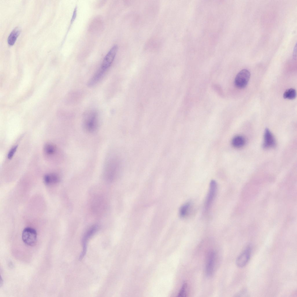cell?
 <instances>
[{"label": "cell", "instance_id": "d6986e66", "mask_svg": "<svg viewBox=\"0 0 297 297\" xmlns=\"http://www.w3.org/2000/svg\"><path fill=\"white\" fill-rule=\"evenodd\" d=\"M18 147V145H15L10 150L7 155L8 159L10 160L13 157L17 150Z\"/></svg>", "mask_w": 297, "mask_h": 297}, {"label": "cell", "instance_id": "8992f818", "mask_svg": "<svg viewBox=\"0 0 297 297\" xmlns=\"http://www.w3.org/2000/svg\"><path fill=\"white\" fill-rule=\"evenodd\" d=\"M118 49L117 46L114 45L108 51L104 57L102 64L101 68L106 71L113 62Z\"/></svg>", "mask_w": 297, "mask_h": 297}, {"label": "cell", "instance_id": "30bf717a", "mask_svg": "<svg viewBox=\"0 0 297 297\" xmlns=\"http://www.w3.org/2000/svg\"><path fill=\"white\" fill-rule=\"evenodd\" d=\"M275 144V140L273 135L269 129H266L264 134L263 146L269 148L274 147Z\"/></svg>", "mask_w": 297, "mask_h": 297}, {"label": "cell", "instance_id": "7c38bea8", "mask_svg": "<svg viewBox=\"0 0 297 297\" xmlns=\"http://www.w3.org/2000/svg\"><path fill=\"white\" fill-rule=\"evenodd\" d=\"M105 71L100 68L89 81L88 85L91 87L95 84L102 77Z\"/></svg>", "mask_w": 297, "mask_h": 297}, {"label": "cell", "instance_id": "277c9868", "mask_svg": "<svg viewBox=\"0 0 297 297\" xmlns=\"http://www.w3.org/2000/svg\"><path fill=\"white\" fill-rule=\"evenodd\" d=\"M250 76V73L248 70H242L238 73L235 78V86L239 88H245L248 83Z\"/></svg>", "mask_w": 297, "mask_h": 297}, {"label": "cell", "instance_id": "ba28073f", "mask_svg": "<svg viewBox=\"0 0 297 297\" xmlns=\"http://www.w3.org/2000/svg\"><path fill=\"white\" fill-rule=\"evenodd\" d=\"M98 229L97 225H94L91 227L86 232L82 239L83 250L80 255L79 259L81 260L85 255L87 250V245L89 238L96 232Z\"/></svg>", "mask_w": 297, "mask_h": 297}, {"label": "cell", "instance_id": "7a4b0ae2", "mask_svg": "<svg viewBox=\"0 0 297 297\" xmlns=\"http://www.w3.org/2000/svg\"><path fill=\"white\" fill-rule=\"evenodd\" d=\"M120 168V162L118 159L110 157L106 161L104 167L105 177L109 180H112L117 174Z\"/></svg>", "mask_w": 297, "mask_h": 297}, {"label": "cell", "instance_id": "52a82bcc", "mask_svg": "<svg viewBox=\"0 0 297 297\" xmlns=\"http://www.w3.org/2000/svg\"><path fill=\"white\" fill-rule=\"evenodd\" d=\"M251 251V246L248 245L237 257L236 263L238 267L242 268L246 265L250 259Z\"/></svg>", "mask_w": 297, "mask_h": 297}, {"label": "cell", "instance_id": "44dd1931", "mask_svg": "<svg viewBox=\"0 0 297 297\" xmlns=\"http://www.w3.org/2000/svg\"><path fill=\"white\" fill-rule=\"evenodd\" d=\"M75 14H74V16H75ZM73 19H73L74 18V16H73Z\"/></svg>", "mask_w": 297, "mask_h": 297}, {"label": "cell", "instance_id": "8fae6325", "mask_svg": "<svg viewBox=\"0 0 297 297\" xmlns=\"http://www.w3.org/2000/svg\"><path fill=\"white\" fill-rule=\"evenodd\" d=\"M60 180L59 176L56 173H54L46 174L44 175L43 178L44 184L48 186L53 185L58 183Z\"/></svg>", "mask_w": 297, "mask_h": 297}, {"label": "cell", "instance_id": "2e32d148", "mask_svg": "<svg viewBox=\"0 0 297 297\" xmlns=\"http://www.w3.org/2000/svg\"><path fill=\"white\" fill-rule=\"evenodd\" d=\"M191 205V203L188 202L182 205L179 211V215L180 217L184 218L188 215L190 210Z\"/></svg>", "mask_w": 297, "mask_h": 297}, {"label": "cell", "instance_id": "ac0fdd59", "mask_svg": "<svg viewBox=\"0 0 297 297\" xmlns=\"http://www.w3.org/2000/svg\"><path fill=\"white\" fill-rule=\"evenodd\" d=\"M187 285L186 282H184L181 287L178 294V296L186 297L187 295Z\"/></svg>", "mask_w": 297, "mask_h": 297}, {"label": "cell", "instance_id": "5b68a950", "mask_svg": "<svg viewBox=\"0 0 297 297\" xmlns=\"http://www.w3.org/2000/svg\"><path fill=\"white\" fill-rule=\"evenodd\" d=\"M217 189L216 182L212 180L210 183L209 191L204 204L205 210L207 211L210 207L216 196Z\"/></svg>", "mask_w": 297, "mask_h": 297}, {"label": "cell", "instance_id": "6da1fadb", "mask_svg": "<svg viewBox=\"0 0 297 297\" xmlns=\"http://www.w3.org/2000/svg\"><path fill=\"white\" fill-rule=\"evenodd\" d=\"M83 127L87 132L92 133L95 132L98 126V114L95 111L88 112L84 115L83 122Z\"/></svg>", "mask_w": 297, "mask_h": 297}, {"label": "cell", "instance_id": "9c48e42d", "mask_svg": "<svg viewBox=\"0 0 297 297\" xmlns=\"http://www.w3.org/2000/svg\"><path fill=\"white\" fill-rule=\"evenodd\" d=\"M216 258L215 253L211 251L208 253L205 267V272L208 276H211L214 270Z\"/></svg>", "mask_w": 297, "mask_h": 297}, {"label": "cell", "instance_id": "e0dca14e", "mask_svg": "<svg viewBox=\"0 0 297 297\" xmlns=\"http://www.w3.org/2000/svg\"><path fill=\"white\" fill-rule=\"evenodd\" d=\"M296 93L295 89L291 88L286 90L283 94V97L285 99H293L296 97Z\"/></svg>", "mask_w": 297, "mask_h": 297}, {"label": "cell", "instance_id": "5bb4252c", "mask_svg": "<svg viewBox=\"0 0 297 297\" xmlns=\"http://www.w3.org/2000/svg\"><path fill=\"white\" fill-rule=\"evenodd\" d=\"M20 32V30L18 27L15 28L12 31L8 39V43L10 46H13Z\"/></svg>", "mask_w": 297, "mask_h": 297}, {"label": "cell", "instance_id": "ffe728a7", "mask_svg": "<svg viewBox=\"0 0 297 297\" xmlns=\"http://www.w3.org/2000/svg\"><path fill=\"white\" fill-rule=\"evenodd\" d=\"M248 294L247 290L246 289H244L241 291L237 294V296H247Z\"/></svg>", "mask_w": 297, "mask_h": 297}, {"label": "cell", "instance_id": "4fadbf2b", "mask_svg": "<svg viewBox=\"0 0 297 297\" xmlns=\"http://www.w3.org/2000/svg\"><path fill=\"white\" fill-rule=\"evenodd\" d=\"M57 148L53 144L47 143L45 144L43 148L44 154L47 156H51L55 154L56 152Z\"/></svg>", "mask_w": 297, "mask_h": 297}, {"label": "cell", "instance_id": "9a60e30c", "mask_svg": "<svg viewBox=\"0 0 297 297\" xmlns=\"http://www.w3.org/2000/svg\"><path fill=\"white\" fill-rule=\"evenodd\" d=\"M245 140L242 136L237 135L234 137L232 140V144L236 148H240L245 144Z\"/></svg>", "mask_w": 297, "mask_h": 297}, {"label": "cell", "instance_id": "3957f363", "mask_svg": "<svg viewBox=\"0 0 297 297\" xmlns=\"http://www.w3.org/2000/svg\"><path fill=\"white\" fill-rule=\"evenodd\" d=\"M37 237L36 230L34 228L27 227L23 230L22 234V240L26 245L33 246L36 244Z\"/></svg>", "mask_w": 297, "mask_h": 297}]
</instances>
